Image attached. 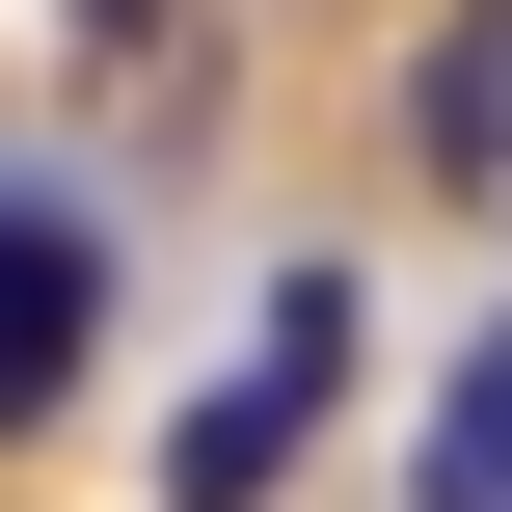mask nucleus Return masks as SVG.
Returning <instances> with one entry per match:
<instances>
[{"label":"nucleus","instance_id":"20e7f679","mask_svg":"<svg viewBox=\"0 0 512 512\" xmlns=\"http://www.w3.org/2000/svg\"><path fill=\"white\" fill-rule=\"evenodd\" d=\"M405 512H512V324L432 378V459H405Z\"/></svg>","mask_w":512,"mask_h":512},{"label":"nucleus","instance_id":"f257e3e1","mask_svg":"<svg viewBox=\"0 0 512 512\" xmlns=\"http://www.w3.org/2000/svg\"><path fill=\"white\" fill-rule=\"evenodd\" d=\"M324 378H351V297H324V270H270L243 378L162 432V512H270V486H297V432H324Z\"/></svg>","mask_w":512,"mask_h":512},{"label":"nucleus","instance_id":"7ed1b4c3","mask_svg":"<svg viewBox=\"0 0 512 512\" xmlns=\"http://www.w3.org/2000/svg\"><path fill=\"white\" fill-rule=\"evenodd\" d=\"M405 135H432L459 189L512 162V0H459V27H432V81H405Z\"/></svg>","mask_w":512,"mask_h":512},{"label":"nucleus","instance_id":"f03ea898","mask_svg":"<svg viewBox=\"0 0 512 512\" xmlns=\"http://www.w3.org/2000/svg\"><path fill=\"white\" fill-rule=\"evenodd\" d=\"M81 351H108V216L81 189H0V432H54Z\"/></svg>","mask_w":512,"mask_h":512}]
</instances>
